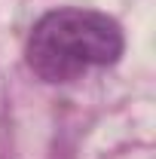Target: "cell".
<instances>
[{
    "label": "cell",
    "instance_id": "obj_1",
    "mask_svg": "<svg viewBox=\"0 0 156 159\" xmlns=\"http://www.w3.org/2000/svg\"><path fill=\"white\" fill-rule=\"evenodd\" d=\"M126 49L117 19L98 9L64 6L34 25L25 58L43 83H71L92 67L117 64Z\"/></svg>",
    "mask_w": 156,
    "mask_h": 159
}]
</instances>
